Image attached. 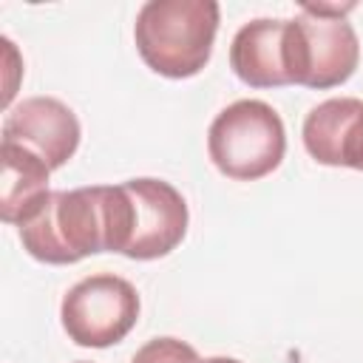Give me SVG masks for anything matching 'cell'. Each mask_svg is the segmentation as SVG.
Segmentation results:
<instances>
[{
	"mask_svg": "<svg viewBox=\"0 0 363 363\" xmlns=\"http://www.w3.org/2000/svg\"><path fill=\"white\" fill-rule=\"evenodd\" d=\"M130 363H241L235 357H199V352L179 337H153L147 340Z\"/></svg>",
	"mask_w": 363,
	"mask_h": 363,
	"instance_id": "obj_11",
	"label": "cell"
},
{
	"mask_svg": "<svg viewBox=\"0 0 363 363\" xmlns=\"http://www.w3.org/2000/svg\"><path fill=\"white\" fill-rule=\"evenodd\" d=\"M354 3L329 6V3H303L295 17L301 34V62H303V88L326 91L343 85L360 62V40L352 23L343 17Z\"/></svg>",
	"mask_w": 363,
	"mask_h": 363,
	"instance_id": "obj_5",
	"label": "cell"
},
{
	"mask_svg": "<svg viewBox=\"0 0 363 363\" xmlns=\"http://www.w3.org/2000/svg\"><path fill=\"white\" fill-rule=\"evenodd\" d=\"M207 153L216 170L227 179H264L284 162V119L272 105L261 99H238L210 122Z\"/></svg>",
	"mask_w": 363,
	"mask_h": 363,
	"instance_id": "obj_3",
	"label": "cell"
},
{
	"mask_svg": "<svg viewBox=\"0 0 363 363\" xmlns=\"http://www.w3.org/2000/svg\"><path fill=\"white\" fill-rule=\"evenodd\" d=\"M218 17L216 0H147L133 23L136 51L159 77H196L210 62Z\"/></svg>",
	"mask_w": 363,
	"mask_h": 363,
	"instance_id": "obj_1",
	"label": "cell"
},
{
	"mask_svg": "<svg viewBox=\"0 0 363 363\" xmlns=\"http://www.w3.org/2000/svg\"><path fill=\"white\" fill-rule=\"evenodd\" d=\"M3 182H0V218L6 224H26L45 201L51 167L31 150L3 142Z\"/></svg>",
	"mask_w": 363,
	"mask_h": 363,
	"instance_id": "obj_10",
	"label": "cell"
},
{
	"mask_svg": "<svg viewBox=\"0 0 363 363\" xmlns=\"http://www.w3.org/2000/svg\"><path fill=\"white\" fill-rule=\"evenodd\" d=\"M79 136L77 113L54 96H28L9 108L3 122V142L31 150L51 170L62 167L77 153Z\"/></svg>",
	"mask_w": 363,
	"mask_h": 363,
	"instance_id": "obj_8",
	"label": "cell"
},
{
	"mask_svg": "<svg viewBox=\"0 0 363 363\" xmlns=\"http://www.w3.org/2000/svg\"><path fill=\"white\" fill-rule=\"evenodd\" d=\"M65 335L85 349H105L128 337L139 320V292L113 272L77 281L60 306Z\"/></svg>",
	"mask_w": 363,
	"mask_h": 363,
	"instance_id": "obj_4",
	"label": "cell"
},
{
	"mask_svg": "<svg viewBox=\"0 0 363 363\" xmlns=\"http://www.w3.org/2000/svg\"><path fill=\"white\" fill-rule=\"evenodd\" d=\"M230 68L250 88L298 85V51L292 20H250L230 45Z\"/></svg>",
	"mask_w": 363,
	"mask_h": 363,
	"instance_id": "obj_7",
	"label": "cell"
},
{
	"mask_svg": "<svg viewBox=\"0 0 363 363\" xmlns=\"http://www.w3.org/2000/svg\"><path fill=\"white\" fill-rule=\"evenodd\" d=\"M77 363H88V360H77Z\"/></svg>",
	"mask_w": 363,
	"mask_h": 363,
	"instance_id": "obj_12",
	"label": "cell"
},
{
	"mask_svg": "<svg viewBox=\"0 0 363 363\" xmlns=\"http://www.w3.org/2000/svg\"><path fill=\"white\" fill-rule=\"evenodd\" d=\"M23 250L43 264H77L108 252L111 227L105 184L51 190L43 207L17 227Z\"/></svg>",
	"mask_w": 363,
	"mask_h": 363,
	"instance_id": "obj_2",
	"label": "cell"
},
{
	"mask_svg": "<svg viewBox=\"0 0 363 363\" xmlns=\"http://www.w3.org/2000/svg\"><path fill=\"white\" fill-rule=\"evenodd\" d=\"M301 136L318 164L363 170V99L335 96L315 105L303 119Z\"/></svg>",
	"mask_w": 363,
	"mask_h": 363,
	"instance_id": "obj_9",
	"label": "cell"
},
{
	"mask_svg": "<svg viewBox=\"0 0 363 363\" xmlns=\"http://www.w3.org/2000/svg\"><path fill=\"white\" fill-rule=\"evenodd\" d=\"M130 207V233L125 255L133 261H153L170 255L187 233V201L162 179H128L122 182Z\"/></svg>",
	"mask_w": 363,
	"mask_h": 363,
	"instance_id": "obj_6",
	"label": "cell"
}]
</instances>
